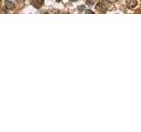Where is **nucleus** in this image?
<instances>
[{"label": "nucleus", "instance_id": "obj_1", "mask_svg": "<svg viewBox=\"0 0 141 132\" xmlns=\"http://www.w3.org/2000/svg\"><path fill=\"white\" fill-rule=\"evenodd\" d=\"M137 5H138L137 0H126V5L130 9H132V8L136 7Z\"/></svg>", "mask_w": 141, "mask_h": 132}, {"label": "nucleus", "instance_id": "obj_2", "mask_svg": "<svg viewBox=\"0 0 141 132\" xmlns=\"http://www.w3.org/2000/svg\"><path fill=\"white\" fill-rule=\"evenodd\" d=\"M44 0H32V5L35 8H40L41 5H43Z\"/></svg>", "mask_w": 141, "mask_h": 132}, {"label": "nucleus", "instance_id": "obj_3", "mask_svg": "<svg viewBox=\"0 0 141 132\" xmlns=\"http://www.w3.org/2000/svg\"><path fill=\"white\" fill-rule=\"evenodd\" d=\"M95 8L97 9L98 12H105L107 11V6H105L104 5H102V4H100V3L98 4Z\"/></svg>", "mask_w": 141, "mask_h": 132}, {"label": "nucleus", "instance_id": "obj_4", "mask_svg": "<svg viewBox=\"0 0 141 132\" xmlns=\"http://www.w3.org/2000/svg\"><path fill=\"white\" fill-rule=\"evenodd\" d=\"M5 6H6L7 9H9V10H13L14 7H15L14 4H13L12 1H9V0H6V1H5Z\"/></svg>", "mask_w": 141, "mask_h": 132}, {"label": "nucleus", "instance_id": "obj_5", "mask_svg": "<svg viewBox=\"0 0 141 132\" xmlns=\"http://www.w3.org/2000/svg\"><path fill=\"white\" fill-rule=\"evenodd\" d=\"M100 3L102 4V5H104L105 6H109V5H111L109 0H100Z\"/></svg>", "mask_w": 141, "mask_h": 132}, {"label": "nucleus", "instance_id": "obj_6", "mask_svg": "<svg viewBox=\"0 0 141 132\" xmlns=\"http://www.w3.org/2000/svg\"><path fill=\"white\" fill-rule=\"evenodd\" d=\"M78 9L79 12H82V11H83L84 9H86V8H85V5H79V6H78Z\"/></svg>", "mask_w": 141, "mask_h": 132}, {"label": "nucleus", "instance_id": "obj_7", "mask_svg": "<svg viewBox=\"0 0 141 132\" xmlns=\"http://www.w3.org/2000/svg\"><path fill=\"white\" fill-rule=\"evenodd\" d=\"M86 4L88 5H94V1L93 0H86Z\"/></svg>", "mask_w": 141, "mask_h": 132}, {"label": "nucleus", "instance_id": "obj_8", "mask_svg": "<svg viewBox=\"0 0 141 132\" xmlns=\"http://www.w3.org/2000/svg\"><path fill=\"white\" fill-rule=\"evenodd\" d=\"M86 14H88V13L94 14V12H93V11H91V10H86Z\"/></svg>", "mask_w": 141, "mask_h": 132}, {"label": "nucleus", "instance_id": "obj_9", "mask_svg": "<svg viewBox=\"0 0 141 132\" xmlns=\"http://www.w3.org/2000/svg\"><path fill=\"white\" fill-rule=\"evenodd\" d=\"M71 2H76V1H78V0H70Z\"/></svg>", "mask_w": 141, "mask_h": 132}]
</instances>
